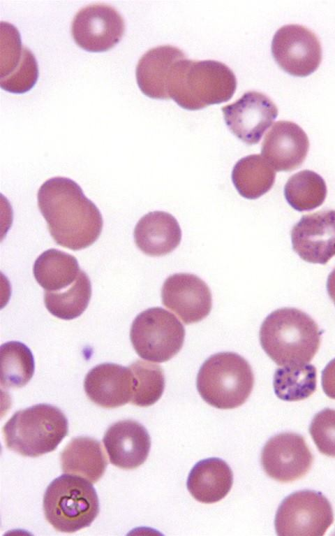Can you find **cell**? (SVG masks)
Masks as SVG:
<instances>
[{
	"instance_id": "cell-10",
	"label": "cell",
	"mask_w": 335,
	"mask_h": 536,
	"mask_svg": "<svg viewBox=\"0 0 335 536\" xmlns=\"http://www.w3.org/2000/svg\"><path fill=\"white\" fill-rule=\"evenodd\" d=\"M125 31L120 13L105 3H94L81 8L71 24L75 42L89 52H103L118 43Z\"/></svg>"
},
{
	"instance_id": "cell-22",
	"label": "cell",
	"mask_w": 335,
	"mask_h": 536,
	"mask_svg": "<svg viewBox=\"0 0 335 536\" xmlns=\"http://www.w3.org/2000/svg\"><path fill=\"white\" fill-rule=\"evenodd\" d=\"M80 271L74 256L53 248L43 252L33 268L37 282L47 291L67 288L77 280Z\"/></svg>"
},
{
	"instance_id": "cell-3",
	"label": "cell",
	"mask_w": 335,
	"mask_h": 536,
	"mask_svg": "<svg viewBox=\"0 0 335 536\" xmlns=\"http://www.w3.org/2000/svg\"><path fill=\"white\" fill-rule=\"evenodd\" d=\"M322 331L303 311L291 307L278 309L263 321L260 345L279 366L309 363L318 352Z\"/></svg>"
},
{
	"instance_id": "cell-5",
	"label": "cell",
	"mask_w": 335,
	"mask_h": 536,
	"mask_svg": "<svg viewBox=\"0 0 335 536\" xmlns=\"http://www.w3.org/2000/svg\"><path fill=\"white\" fill-rule=\"evenodd\" d=\"M254 384L248 362L233 352H219L209 356L197 375V389L209 405L223 410L243 405Z\"/></svg>"
},
{
	"instance_id": "cell-30",
	"label": "cell",
	"mask_w": 335,
	"mask_h": 536,
	"mask_svg": "<svg viewBox=\"0 0 335 536\" xmlns=\"http://www.w3.org/2000/svg\"><path fill=\"white\" fill-rule=\"evenodd\" d=\"M25 53L20 66L8 76L0 79L1 87L4 90L22 94L30 90L36 84L38 76L37 61L28 48Z\"/></svg>"
},
{
	"instance_id": "cell-12",
	"label": "cell",
	"mask_w": 335,
	"mask_h": 536,
	"mask_svg": "<svg viewBox=\"0 0 335 536\" xmlns=\"http://www.w3.org/2000/svg\"><path fill=\"white\" fill-rule=\"evenodd\" d=\"M221 110L230 131L250 145L259 143L278 115V108L271 99L256 91L244 93Z\"/></svg>"
},
{
	"instance_id": "cell-23",
	"label": "cell",
	"mask_w": 335,
	"mask_h": 536,
	"mask_svg": "<svg viewBox=\"0 0 335 536\" xmlns=\"http://www.w3.org/2000/svg\"><path fill=\"white\" fill-rule=\"evenodd\" d=\"M276 173L260 154H251L239 159L232 171V180L239 194L248 199H255L274 185Z\"/></svg>"
},
{
	"instance_id": "cell-18",
	"label": "cell",
	"mask_w": 335,
	"mask_h": 536,
	"mask_svg": "<svg viewBox=\"0 0 335 536\" xmlns=\"http://www.w3.org/2000/svg\"><path fill=\"white\" fill-rule=\"evenodd\" d=\"M185 58L179 48L172 45L153 48L138 61L135 75L137 85L146 96L157 99H170L168 83L175 62Z\"/></svg>"
},
{
	"instance_id": "cell-31",
	"label": "cell",
	"mask_w": 335,
	"mask_h": 536,
	"mask_svg": "<svg viewBox=\"0 0 335 536\" xmlns=\"http://www.w3.org/2000/svg\"><path fill=\"white\" fill-rule=\"evenodd\" d=\"M321 383L325 393L335 399V358L329 361L322 371Z\"/></svg>"
},
{
	"instance_id": "cell-7",
	"label": "cell",
	"mask_w": 335,
	"mask_h": 536,
	"mask_svg": "<svg viewBox=\"0 0 335 536\" xmlns=\"http://www.w3.org/2000/svg\"><path fill=\"white\" fill-rule=\"evenodd\" d=\"M184 338L183 324L171 312L159 307L140 313L130 331L132 345L138 356L156 363L174 356L181 349Z\"/></svg>"
},
{
	"instance_id": "cell-19",
	"label": "cell",
	"mask_w": 335,
	"mask_h": 536,
	"mask_svg": "<svg viewBox=\"0 0 335 536\" xmlns=\"http://www.w3.org/2000/svg\"><path fill=\"white\" fill-rule=\"evenodd\" d=\"M133 236L136 246L144 254L161 256L170 253L179 245L181 231L172 215L154 211L137 222Z\"/></svg>"
},
{
	"instance_id": "cell-9",
	"label": "cell",
	"mask_w": 335,
	"mask_h": 536,
	"mask_svg": "<svg viewBox=\"0 0 335 536\" xmlns=\"http://www.w3.org/2000/svg\"><path fill=\"white\" fill-rule=\"evenodd\" d=\"M271 48L277 64L293 76L311 75L322 61L319 38L303 25L290 24L279 28L273 37Z\"/></svg>"
},
{
	"instance_id": "cell-21",
	"label": "cell",
	"mask_w": 335,
	"mask_h": 536,
	"mask_svg": "<svg viewBox=\"0 0 335 536\" xmlns=\"http://www.w3.org/2000/svg\"><path fill=\"white\" fill-rule=\"evenodd\" d=\"M60 462L64 473L78 475L91 483L103 477L107 466L102 444L89 437L72 439L61 452Z\"/></svg>"
},
{
	"instance_id": "cell-29",
	"label": "cell",
	"mask_w": 335,
	"mask_h": 536,
	"mask_svg": "<svg viewBox=\"0 0 335 536\" xmlns=\"http://www.w3.org/2000/svg\"><path fill=\"white\" fill-rule=\"evenodd\" d=\"M309 433L320 453L335 457V410L318 412L309 426Z\"/></svg>"
},
{
	"instance_id": "cell-6",
	"label": "cell",
	"mask_w": 335,
	"mask_h": 536,
	"mask_svg": "<svg viewBox=\"0 0 335 536\" xmlns=\"http://www.w3.org/2000/svg\"><path fill=\"white\" fill-rule=\"evenodd\" d=\"M43 507L54 529L74 533L91 526L99 513V500L91 481L66 473L48 485Z\"/></svg>"
},
{
	"instance_id": "cell-11",
	"label": "cell",
	"mask_w": 335,
	"mask_h": 536,
	"mask_svg": "<svg viewBox=\"0 0 335 536\" xmlns=\"http://www.w3.org/2000/svg\"><path fill=\"white\" fill-rule=\"evenodd\" d=\"M313 456L304 438L295 433L271 437L261 453V464L271 478L291 482L303 477L311 469Z\"/></svg>"
},
{
	"instance_id": "cell-27",
	"label": "cell",
	"mask_w": 335,
	"mask_h": 536,
	"mask_svg": "<svg viewBox=\"0 0 335 536\" xmlns=\"http://www.w3.org/2000/svg\"><path fill=\"white\" fill-rule=\"evenodd\" d=\"M1 384L5 388H21L32 378L34 358L30 349L18 341L1 346Z\"/></svg>"
},
{
	"instance_id": "cell-8",
	"label": "cell",
	"mask_w": 335,
	"mask_h": 536,
	"mask_svg": "<svg viewBox=\"0 0 335 536\" xmlns=\"http://www.w3.org/2000/svg\"><path fill=\"white\" fill-rule=\"evenodd\" d=\"M334 521L330 502L320 492L302 490L286 497L274 521L281 536H322Z\"/></svg>"
},
{
	"instance_id": "cell-32",
	"label": "cell",
	"mask_w": 335,
	"mask_h": 536,
	"mask_svg": "<svg viewBox=\"0 0 335 536\" xmlns=\"http://www.w3.org/2000/svg\"><path fill=\"white\" fill-rule=\"evenodd\" d=\"M327 290L335 305V268L329 273L327 281Z\"/></svg>"
},
{
	"instance_id": "cell-13",
	"label": "cell",
	"mask_w": 335,
	"mask_h": 536,
	"mask_svg": "<svg viewBox=\"0 0 335 536\" xmlns=\"http://www.w3.org/2000/svg\"><path fill=\"white\" fill-rule=\"evenodd\" d=\"M161 298L163 305L186 324L204 319L212 306L207 284L191 273H176L168 277L161 289Z\"/></svg>"
},
{
	"instance_id": "cell-1",
	"label": "cell",
	"mask_w": 335,
	"mask_h": 536,
	"mask_svg": "<svg viewBox=\"0 0 335 536\" xmlns=\"http://www.w3.org/2000/svg\"><path fill=\"white\" fill-rule=\"evenodd\" d=\"M38 205L55 242L72 250L91 245L100 236L103 217L74 180L54 177L39 188Z\"/></svg>"
},
{
	"instance_id": "cell-20",
	"label": "cell",
	"mask_w": 335,
	"mask_h": 536,
	"mask_svg": "<svg viewBox=\"0 0 335 536\" xmlns=\"http://www.w3.org/2000/svg\"><path fill=\"white\" fill-rule=\"evenodd\" d=\"M232 483L233 474L228 463L218 458H209L200 461L193 466L186 485L196 500L211 504L225 498Z\"/></svg>"
},
{
	"instance_id": "cell-25",
	"label": "cell",
	"mask_w": 335,
	"mask_h": 536,
	"mask_svg": "<svg viewBox=\"0 0 335 536\" xmlns=\"http://www.w3.org/2000/svg\"><path fill=\"white\" fill-rule=\"evenodd\" d=\"M316 368L308 363L278 368L273 386L276 396L285 401H299L311 396L316 389Z\"/></svg>"
},
{
	"instance_id": "cell-28",
	"label": "cell",
	"mask_w": 335,
	"mask_h": 536,
	"mask_svg": "<svg viewBox=\"0 0 335 536\" xmlns=\"http://www.w3.org/2000/svg\"><path fill=\"white\" fill-rule=\"evenodd\" d=\"M133 375V393L131 403L148 407L156 403L163 395L165 377L158 365L137 360L130 366Z\"/></svg>"
},
{
	"instance_id": "cell-17",
	"label": "cell",
	"mask_w": 335,
	"mask_h": 536,
	"mask_svg": "<svg viewBox=\"0 0 335 536\" xmlns=\"http://www.w3.org/2000/svg\"><path fill=\"white\" fill-rule=\"evenodd\" d=\"M84 388L87 397L104 408H116L131 401L133 375L129 367L104 363L87 374Z\"/></svg>"
},
{
	"instance_id": "cell-26",
	"label": "cell",
	"mask_w": 335,
	"mask_h": 536,
	"mask_svg": "<svg viewBox=\"0 0 335 536\" xmlns=\"http://www.w3.org/2000/svg\"><path fill=\"white\" fill-rule=\"evenodd\" d=\"M327 193L324 179L311 170L292 175L284 187V195L289 205L297 211H309L321 205Z\"/></svg>"
},
{
	"instance_id": "cell-4",
	"label": "cell",
	"mask_w": 335,
	"mask_h": 536,
	"mask_svg": "<svg viewBox=\"0 0 335 536\" xmlns=\"http://www.w3.org/2000/svg\"><path fill=\"white\" fill-rule=\"evenodd\" d=\"M6 447L24 456L54 451L68 433V421L58 407L37 404L19 410L2 429Z\"/></svg>"
},
{
	"instance_id": "cell-24",
	"label": "cell",
	"mask_w": 335,
	"mask_h": 536,
	"mask_svg": "<svg viewBox=\"0 0 335 536\" xmlns=\"http://www.w3.org/2000/svg\"><path fill=\"white\" fill-rule=\"evenodd\" d=\"M91 296V284L87 274L81 270L77 280L67 288L44 292L47 310L56 317L70 320L87 309Z\"/></svg>"
},
{
	"instance_id": "cell-16",
	"label": "cell",
	"mask_w": 335,
	"mask_h": 536,
	"mask_svg": "<svg viewBox=\"0 0 335 536\" xmlns=\"http://www.w3.org/2000/svg\"><path fill=\"white\" fill-rule=\"evenodd\" d=\"M103 442L110 463L124 470H133L143 464L151 447L147 429L130 419L112 424L105 431Z\"/></svg>"
},
{
	"instance_id": "cell-15",
	"label": "cell",
	"mask_w": 335,
	"mask_h": 536,
	"mask_svg": "<svg viewBox=\"0 0 335 536\" xmlns=\"http://www.w3.org/2000/svg\"><path fill=\"white\" fill-rule=\"evenodd\" d=\"M308 150L305 131L293 122L281 120L265 136L261 153L276 171H291L303 164Z\"/></svg>"
},
{
	"instance_id": "cell-2",
	"label": "cell",
	"mask_w": 335,
	"mask_h": 536,
	"mask_svg": "<svg viewBox=\"0 0 335 536\" xmlns=\"http://www.w3.org/2000/svg\"><path fill=\"white\" fill-rule=\"evenodd\" d=\"M236 87V77L225 64L186 58L174 64L168 83L170 99L190 110L226 102L232 98Z\"/></svg>"
},
{
	"instance_id": "cell-14",
	"label": "cell",
	"mask_w": 335,
	"mask_h": 536,
	"mask_svg": "<svg viewBox=\"0 0 335 536\" xmlns=\"http://www.w3.org/2000/svg\"><path fill=\"white\" fill-rule=\"evenodd\" d=\"M293 250L305 261L326 264L335 255V210L305 215L291 231Z\"/></svg>"
}]
</instances>
